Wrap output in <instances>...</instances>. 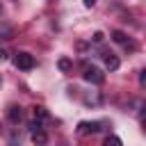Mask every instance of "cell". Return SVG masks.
I'll return each instance as SVG.
<instances>
[{
	"label": "cell",
	"instance_id": "cell-5",
	"mask_svg": "<svg viewBox=\"0 0 146 146\" xmlns=\"http://www.w3.org/2000/svg\"><path fill=\"white\" fill-rule=\"evenodd\" d=\"M119 64H121V62H119V57H116V55L105 52V66H107L110 71H116V68H119Z\"/></svg>",
	"mask_w": 146,
	"mask_h": 146
},
{
	"label": "cell",
	"instance_id": "cell-9",
	"mask_svg": "<svg viewBox=\"0 0 146 146\" xmlns=\"http://www.w3.org/2000/svg\"><path fill=\"white\" fill-rule=\"evenodd\" d=\"M57 66H59V71H64V73H66V71H71V68H73V62H71L68 57H62V59L57 62Z\"/></svg>",
	"mask_w": 146,
	"mask_h": 146
},
{
	"label": "cell",
	"instance_id": "cell-15",
	"mask_svg": "<svg viewBox=\"0 0 146 146\" xmlns=\"http://www.w3.org/2000/svg\"><path fill=\"white\" fill-rule=\"evenodd\" d=\"M5 59H7V50H2V48H0V62H5Z\"/></svg>",
	"mask_w": 146,
	"mask_h": 146
},
{
	"label": "cell",
	"instance_id": "cell-2",
	"mask_svg": "<svg viewBox=\"0 0 146 146\" xmlns=\"http://www.w3.org/2000/svg\"><path fill=\"white\" fill-rule=\"evenodd\" d=\"M34 57L30 55V52H16L14 55V66L16 68H21V71H30V68H34Z\"/></svg>",
	"mask_w": 146,
	"mask_h": 146
},
{
	"label": "cell",
	"instance_id": "cell-14",
	"mask_svg": "<svg viewBox=\"0 0 146 146\" xmlns=\"http://www.w3.org/2000/svg\"><path fill=\"white\" fill-rule=\"evenodd\" d=\"M91 39H94V43H100V41L105 39V34H103V32H94V36H91Z\"/></svg>",
	"mask_w": 146,
	"mask_h": 146
},
{
	"label": "cell",
	"instance_id": "cell-1",
	"mask_svg": "<svg viewBox=\"0 0 146 146\" xmlns=\"http://www.w3.org/2000/svg\"><path fill=\"white\" fill-rule=\"evenodd\" d=\"M82 78H84L89 84H103V82H105V73H103L98 66H94V64H91V66H89V64L84 66V73H82Z\"/></svg>",
	"mask_w": 146,
	"mask_h": 146
},
{
	"label": "cell",
	"instance_id": "cell-7",
	"mask_svg": "<svg viewBox=\"0 0 146 146\" xmlns=\"http://www.w3.org/2000/svg\"><path fill=\"white\" fill-rule=\"evenodd\" d=\"M32 112H34V119H36V121H46V119L50 116V114H48V110H46L43 105H36Z\"/></svg>",
	"mask_w": 146,
	"mask_h": 146
},
{
	"label": "cell",
	"instance_id": "cell-8",
	"mask_svg": "<svg viewBox=\"0 0 146 146\" xmlns=\"http://www.w3.org/2000/svg\"><path fill=\"white\" fill-rule=\"evenodd\" d=\"M112 41H116V43H128V34L121 32V30H114V32H112Z\"/></svg>",
	"mask_w": 146,
	"mask_h": 146
},
{
	"label": "cell",
	"instance_id": "cell-10",
	"mask_svg": "<svg viewBox=\"0 0 146 146\" xmlns=\"http://www.w3.org/2000/svg\"><path fill=\"white\" fill-rule=\"evenodd\" d=\"M103 146H123V141H121L116 135H110V137L103 141Z\"/></svg>",
	"mask_w": 146,
	"mask_h": 146
},
{
	"label": "cell",
	"instance_id": "cell-4",
	"mask_svg": "<svg viewBox=\"0 0 146 146\" xmlns=\"http://www.w3.org/2000/svg\"><path fill=\"white\" fill-rule=\"evenodd\" d=\"M7 116H9V121H11V123H18V121L23 119V110H21L18 105H11V107L7 110Z\"/></svg>",
	"mask_w": 146,
	"mask_h": 146
},
{
	"label": "cell",
	"instance_id": "cell-16",
	"mask_svg": "<svg viewBox=\"0 0 146 146\" xmlns=\"http://www.w3.org/2000/svg\"><path fill=\"white\" fill-rule=\"evenodd\" d=\"M96 5V0H84V7H94Z\"/></svg>",
	"mask_w": 146,
	"mask_h": 146
},
{
	"label": "cell",
	"instance_id": "cell-6",
	"mask_svg": "<svg viewBox=\"0 0 146 146\" xmlns=\"http://www.w3.org/2000/svg\"><path fill=\"white\" fill-rule=\"evenodd\" d=\"M32 141H34L36 146H46V144H48V135H46L43 130H36V132H32Z\"/></svg>",
	"mask_w": 146,
	"mask_h": 146
},
{
	"label": "cell",
	"instance_id": "cell-11",
	"mask_svg": "<svg viewBox=\"0 0 146 146\" xmlns=\"http://www.w3.org/2000/svg\"><path fill=\"white\" fill-rule=\"evenodd\" d=\"M84 103L87 105H98L100 103V94H87L84 96Z\"/></svg>",
	"mask_w": 146,
	"mask_h": 146
},
{
	"label": "cell",
	"instance_id": "cell-3",
	"mask_svg": "<svg viewBox=\"0 0 146 146\" xmlns=\"http://www.w3.org/2000/svg\"><path fill=\"white\" fill-rule=\"evenodd\" d=\"M100 130V123L98 121H82L78 125V135H94Z\"/></svg>",
	"mask_w": 146,
	"mask_h": 146
},
{
	"label": "cell",
	"instance_id": "cell-13",
	"mask_svg": "<svg viewBox=\"0 0 146 146\" xmlns=\"http://www.w3.org/2000/svg\"><path fill=\"white\" fill-rule=\"evenodd\" d=\"M36 130H43V128H41V121H36V119H34V121L30 123V132H36Z\"/></svg>",
	"mask_w": 146,
	"mask_h": 146
},
{
	"label": "cell",
	"instance_id": "cell-12",
	"mask_svg": "<svg viewBox=\"0 0 146 146\" xmlns=\"http://www.w3.org/2000/svg\"><path fill=\"white\" fill-rule=\"evenodd\" d=\"M0 34H2V39H11L14 30H11V27H7V25H0Z\"/></svg>",
	"mask_w": 146,
	"mask_h": 146
}]
</instances>
